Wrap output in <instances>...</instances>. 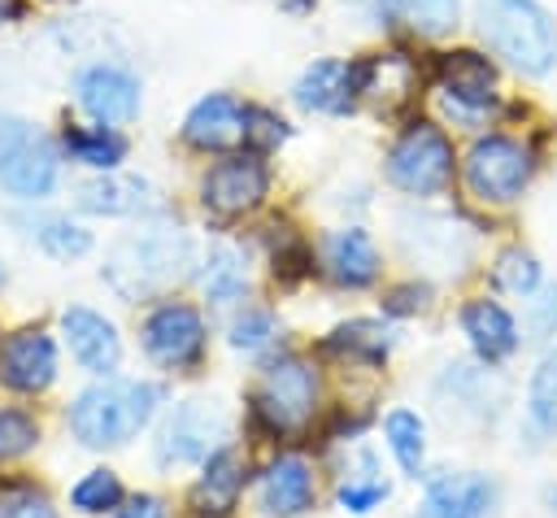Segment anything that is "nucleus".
Listing matches in <instances>:
<instances>
[{
	"instance_id": "obj_1",
	"label": "nucleus",
	"mask_w": 557,
	"mask_h": 518,
	"mask_svg": "<svg viewBox=\"0 0 557 518\" xmlns=\"http://www.w3.org/2000/svg\"><path fill=\"white\" fill-rule=\"evenodd\" d=\"M161 396L165 392L152 379H109L104 374L100 383L83 387L70 400L65 422L83 448H117L152 422Z\"/></svg>"
},
{
	"instance_id": "obj_2",
	"label": "nucleus",
	"mask_w": 557,
	"mask_h": 518,
	"mask_svg": "<svg viewBox=\"0 0 557 518\" xmlns=\"http://www.w3.org/2000/svg\"><path fill=\"white\" fill-rule=\"evenodd\" d=\"M191 239L178 226H144L135 235H122L104 257V283L122 300H144L165 292L170 283L191 274Z\"/></svg>"
},
{
	"instance_id": "obj_3",
	"label": "nucleus",
	"mask_w": 557,
	"mask_h": 518,
	"mask_svg": "<svg viewBox=\"0 0 557 518\" xmlns=\"http://www.w3.org/2000/svg\"><path fill=\"white\" fill-rule=\"evenodd\" d=\"M483 44L527 78H544L557 65V22L540 0H479L474 9Z\"/></svg>"
},
{
	"instance_id": "obj_4",
	"label": "nucleus",
	"mask_w": 557,
	"mask_h": 518,
	"mask_svg": "<svg viewBox=\"0 0 557 518\" xmlns=\"http://www.w3.org/2000/svg\"><path fill=\"white\" fill-rule=\"evenodd\" d=\"M61 152L26 118L0 113V187L17 200H44L57 187Z\"/></svg>"
},
{
	"instance_id": "obj_5",
	"label": "nucleus",
	"mask_w": 557,
	"mask_h": 518,
	"mask_svg": "<svg viewBox=\"0 0 557 518\" xmlns=\"http://www.w3.org/2000/svg\"><path fill=\"white\" fill-rule=\"evenodd\" d=\"M387 183L409 196H440L453 183V144L435 122H409L387 148Z\"/></svg>"
},
{
	"instance_id": "obj_6",
	"label": "nucleus",
	"mask_w": 557,
	"mask_h": 518,
	"mask_svg": "<svg viewBox=\"0 0 557 518\" xmlns=\"http://www.w3.org/2000/svg\"><path fill=\"white\" fill-rule=\"evenodd\" d=\"M318 409V370L300 357H278L265 366L257 392H252V414L261 418L265 431L287 435L300 431Z\"/></svg>"
},
{
	"instance_id": "obj_7",
	"label": "nucleus",
	"mask_w": 557,
	"mask_h": 518,
	"mask_svg": "<svg viewBox=\"0 0 557 518\" xmlns=\"http://www.w3.org/2000/svg\"><path fill=\"white\" fill-rule=\"evenodd\" d=\"M531 183V152L509 135H483L466 152V187L483 205H509Z\"/></svg>"
},
{
	"instance_id": "obj_8",
	"label": "nucleus",
	"mask_w": 557,
	"mask_h": 518,
	"mask_svg": "<svg viewBox=\"0 0 557 518\" xmlns=\"http://www.w3.org/2000/svg\"><path fill=\"white\" fill-rule=\"evenodd\" d=\"M435 91L453 122L479 126L496 109V70L479 52H444L435 70Z\"/></svg>"
},
{
	"instance_id": "obj_9",
	"label": "nucleus",
	"mask_w": 557,
	"mask_h": 518,
	"mask_svg": "<svg viewBox=\"0 0 557 518\" xmlns=\"http://www.w3.org/2000/svg\"><path fill=\"white\" fill-rule=\"evenodd\" d=\"M139 340H144V353L157 366L187 370L205 353V318L187 300H161V305L148 309V318L139 326Z\"/></svg>"
},
{
	"instance_id": "obj_10",
	"label": "nucleus",
	"mask_w": 557,
	"mask_h": 518,
	"mask_svg": "<svg viewBox=\"0 0 557 518\" xmlns=\"http://www.w3.org/2000/svg\"><path fill=\"white\" fill-rule=\"evenodd\" d=\"M226 440V409L218 400H183L165 418L157 435V461L161 466H191L205 461Z\"/></svg>"
},
{
	"instance_id": "obj_11",
	"label": "nucleus",
	"mask_w": 557,
	"mask_h": 518,
	"mask_svg": "<svg viewBox=\"0 0 557 518\" xmlns=\"http://www.w3.org/2000/svg\"><path fill=\"white\" fill-rule=\"evenodd\" d=\"M270 192V170L261 161V152H235L209 165V174L200 178V200L205 209H213L218 218H239L252 213Z\"/></svg>"
},
{
	"instance_id": "obj_12",
	"label": "nucleus",
	"mask_w": 557,
	"mask_h": 518,
	"mask_svg": "<svg viewBox=\"0 0 557 518\" xmlns=\"http://www.w3.org/2000/svg\"><path fill=\"white\" fill-rule=\"evenodd\" d=\"M74 100L100 126H122V122H131L139 113V78L131 70H122V65L96 61V65L78 70Z\"/></svg>"
},
{
	"instance_id": "obj_13",
	"label": "nucleus",
	"mask_w": 557,
	"mask_h": 518,
	"mask_svg": "<svg viewBox=\"0 0 557 518\" xmlns=\"http://www.w3.org/2000/svg\"><path fill=\"white\" fill-rule=\"evenodd\" d=\"M248 104L235 100L231 91H213L205 100L191 104V113L183 118V139L196 152H226L248 144Z\"/></svg>"
},
{
	"instance_id": "obj_14",
	"label": "nucleus",
	"mask_w": 557,
	"mask_h": 518,
	"mask_svg": "<svg viewBox=\"0 0 557 518\" xmlns=\"http://www.w3.org/2000/svg\"><path fill=\"white\" fill-rule=\"evenodd\" d=\"M292 100L305 109V113H348L361 91H357V61H335V57H322L313 65L300 70L296 87H292Z\"/></svg>"
},
{
	"instance_id": "obj_15",
	"label": "nucleus",
	"mask_w": 557,
	"mask_h": 518,
	"mask_svg": "<svg viewBox=\"0 0 557 518\" xmlns=\"http://www.w3.org/2000/svg\"><path fill=\"white\" fill-rule=\"evenodd\" d=\"M57 379V344L44 331H13L0 344V383L35 396L44 387H52Z\"/></svg>"
},
{
	"instance_id": "obj_16",
	"label": "nucleus",
	"mask_w": 557,
	"mask_h": 518,
	"mask_svg": "<svg viewBox=\"0 0 557 518\" xmlns=\"http://www.w3.org/2000/svg\"><path fill=\"white\" fill-rule=\"evenodd\" d=\"M61 331H65V344H70V357L87 370V374H109L117 370V357H122V340L113 331V322L96 309H65L61 313Z\"/></svg>"
},
{
	"instance_id": "obj_17",
	"label": "nucleus",
	"mask_w": 557,
	"mask_h": 518,
	"mask_svg": "<svg viewBox=\"0 0 557 518\" xmlns=\"http://www.w3.org/2000/svg\"><path fill=\"white\" fill-rule=\"evenodd\" d=\"M257 501L270 518H296L313 505V470L305 457H274L257 479Z\"/></svg>"
},
{
	"instance_id": "obj_18",
	"label": "nucleus",
	"mask_w": 557,
	"mask_h": 518,
	"mask_svg": "<svg viewBox=\"0 0 557 518\" xmlns=\"http://www.w3.org/2000/svg\"><path fill=\"white\" fill-rule=\"evenodd\" d=\"M496 505V483L483 474H440L426 488V518H492Z\"/></svg>"
},
{
	"instance_id": "obj_19",
	"label": "nucleus",
	"mask_w": 557,
	"mask_h": 518,
	"mask_svg": "<svg viewBox=\"0 0 557 518\" xmlns=\"http://www.w3.org/2000/svg\"><path fill=\"white\" fill-rule=\"evenodd\" d=\"M418 83V65L405 52H374L366 61H357V91L383 109H396L413 96Z\"/></svg>"
},
{
	"instance_id": "obj_20",
	"label": "nucleus",
	"mask_w": 557,
	"mask_h": 518,
	"mask_svg": "<svg viewBox=\"0 0 557 518\" xmlns=\"http://www.w3.org/2000/svg\"><path fill=\"white\" fill-rule=\"evenodd\" d=\"M78 209H87V213H109V218H131V213L157 209V200H152V187H148L144 178L100 170V178H91V183L78 187Z\"/></svg>"
},
{
	"instance_id": "obj_21",
	"label": "nucleus",
	"mask_w": 557,
	"mask_h": 518,
	"mask_svg": "<svg viewBox=\"0 0 557 518\" xmlns=\"http://www.w3.org/2000/svg\"><path fill=\"white\" fill-rule=\"evenodd\" d=\"M461 331H466V340H470V348L483 357V361H505L513 348H518V326H513V318H509V309L505 305H496V300H466V309H461Z\"/></svg>"
},
{
	"instance_id": "obj_22",
	"label": "nucleus",
	"mask_w": 557,
	"mask_h": 518,
	"mask_svg": "<svg viewBox=\"0 0 557 518\" xmlns=\"http://www.w3.org/2000/svg\"><path fill=\"white\" fill-rule=\"evenodd\" d=\"M239 492H244V453L222 444L205 457V470H200V483H196L191 501H196L200 514H231Z\"/></svg>"
},
{
	"instance_id": "obj_23",
	"label": "nucleus",
	"mask_w": 557,
	"mask_h": 518,
	"mask_svg": "<svg viewBox=\"0 0 557 518\" xmlns=\"http://www.w3.org/2000/svg\"><path fill=\"white\" fill-rule=\"evenodd\" d=\"M326 274L339 287H370L379 279V248L361 226L326 235Z\"/></svg>"
},
{
	"instance_id": "obj_24",
	"label": "nucleus",
	"mask_w": 557,
	"mask_h": 518,
	"mask_svg": "<svg viewBox=\"0 0 557 518\" xmlns=\"http://www.w3.org/2000/svg\"><path fill=\"white\" fill-rule=\"evenodd\" d=\"M61 148H65V157H74L78 165H91V170H117V161L126 157V139L113 126H100V122L65 131Z\"/></svg>"
},
{
	"instance_id": "obj_25",
	"label": "nucleus",
	"mask_w": 557,
	"mask_h": 518,
	"mask_svg": "<svg viewBox=\"0 0 557 518\" xmlns=\"http://www.w3.org/2000/svg\"><path fill=\"white\" fill-rule=\"evenodd\" d=\"M200 287H205V300H209V305H235V300H244V292H248V270H244L239 248L218 244V248L209 252L205 270H200Z\"/></svg>"
},
{
	"instance_id": "obj_26",
	"label": "nucleus",
	"mask_w": 557,
	"mask_h": 518,
	"mask_svg": "<svg viewBox=\"0 0 557 518\" xmlns=\"http://www.w3.org/2000/svg\"><path fill=\"white\" fill-rule=\"evenodd\" d=\"M387 348H392V331H387L383 322H374V318L344 322V326H335L331 340H326V353H335V357H352V361H370V366L383 361Z\"/></svg>"
},
{
	"instance_id": "obj_27",
	"label": "nucleus",
	"mask_w": 557,
	"mask_h": 518,
	"mask_svg": "<svg viewBox=\"0 0 557 518\" xmlns=\"http://www.w3.org/2000/svg\"><path fill=\"white\" fill-rule=\"evenodd\" d=\"M387 13H392L400 26H409L413 35L435 39V35L457 30L461 0H387Z\"/></svg>"
},
{
	"instance_id": "obj_28",
	"label": "nucleus",
	"mask_w": 557,
	"mask_h": 518,
	"mask_svg": "<svg viewBox=\"0 0 557 518\" xmlns=\"http://www.w3.org/2000/svg\"><path fill=\"white\" fill-rule=\"evenodd\" d=\"M383 435H387V448L396 453L400 470L418 479L422 474V457H426V427H422V418L409 414V409H392L383 418Z\"/></svg>"
},
{
	"instance_id": "obj_29",
	"label": "nucleus",
	"mask_w": 557,
	"mask_h": 518,
	"mask_svg": "<svg viewBox=\"0 0 557 518\" xmlns=\"http://www.w3.org/2000/svg\"><path fill=\"white\" fill-rule=\"evenodd\" d=\"M383 496H387V479H383L374 453H357V466L348 470V479H339V505L348 514H370Z\"/></svg>"
},
{
	"instance_id": "obj_30",
	"label": "nucleus",
	"mask_w": 557,
	"mask_h": 518,
	"mask_svg": "<svg viewBox=\"0 0 557 518\" xmlns=\"http://www.w3.org/2000/svg\"><path fill=\"white\" fill-rule=\"evenodd\" d=\"M26 235H30L39 248H48L52 257H61V261H74V257H83V252L91 248V235H87L78 222L57 218V213L30 218V222H26Z\"/></svg>"
},
{
	"instance_id": "obj_31",
	"label": "nucleus",
	"mask_w": 557,
	"mask_h": 518,
	"mask_svg": "<svg viewBox=\"0 0 557 518\" xmlns=\"http://www.w3.org/2000/svg\"><path fill=\"white\" fill-rule=\"evenodd\" d=\"M78 514H109L122 505V479L113 470H87L70 492Z\"/></svg>"
},
{
	"instance_id": "obj_32",
	"label": "nucleus",
	"mask_w": 557,
	"mask_h": 518,
	"mask_svg": "<svg viewBox=\"0 0 557 518\" xmlns=\"http://www.w3.org/2000/svg\"><path fill=\"white\" fill-rule=\"evenodd\" d=\"M527 405H531V418H535L544 431H557V353H548V357L535 366Z\"/></svg>"
},
{
	"instance_id": "obj_33",
	"label": "nucleus",
	"mask_w": 557,
	"mask_h": 518,
	"mask_svg": "<svg viewBox=\"0 0 557 518\" xmlns=\"http://www.w3.org/2000/svg\"><path fill=\"white\" fill-rule=\"evenodd\" d=\"M492 279H496V287H505V292H513V296H531V292L540 287V266H535L531 252L509 248V252L496 257Z\"/></svg>"
},
{
	"instance_id": "obj_34",
	"label": "nucleus",
	"mask_w": 557,
	"mask_h": 518,
	"mask_svg": "<svg viewBox=\"0 0 557 518\" xmlns=\"http://www.w3.org/2000/svg\"><path fill=\"white\" fill-rule=\"evenodd\" d=\"M270 335H274V313L270 309H244V313L231 318V348H239V353H257Z\"/></svg>"
},
{
	"instance_id": "obj_35",
	"label": "nucleus",
	"mask_w": 557,
	"mask_h": 518,
	"mask_svg": "<svg viewBox=\"0 0 557 518\" xmlns=\"http://www.w3.org/2000/svg\"><path fill=\"white\" fill-rule=\"evenodd\" d=\"M35 440H39V427H35L30 414H22V409H0V461L22 457Z\"/></svg>"
},
{
	"instance_id": "obj_36",
	"label": "nucleus",
	"mask_w": 557,
	"mask_h": 518,
	"mask_svg": "<svg viewBox=\"0 0 557 518\" xmlns=\"http://www.w3.org/2000/svg\"><path fill=\"white\" fill-rule=\"evenodd\" d=\"M0 518H57V509L39 488H13L0 496Z\"/></svg>"
},
{
	"instance_id": "obj_37",
	"label": "nucleus",
	"mask_w": 557,
	"mask_h": 518,
	"mask_svg": "<svg viewBox=\"0 0 557 518\" xmlns=\"http://www.w3.org/2000/svg\"><path fill=\"white\" fill-rule=\"evenodd\" d=\"M283 135H287V126H283L274 113H265V109H252V113H248V144H252V152L274 148Z\"/></svg>"
},
{
	"instance_id": "obj_38",
	"label": "nucleus",
	"mask_w": 557,
	"mask_h": 518,
	"mask_svg": "<svg viewBox=\"0 0 557 518\" xmlns=\"http://www.w3.org/2000/svg\"><path fill=\"white\" fill-rule=\"evenodd\" d=\"M113 518H165V501L161 496H135L126 509H117Z\"/></svg>"
},
{
	"instance_id": "obj_39",
	"label": "nucleus",
	"mask_w": 557,
	"mask_h": 518,
	"mask_svg": "<svg viewBox=\"0 0 557 518\" xmlns=\"http://www.w3.org/2000/svg\"><path fill=\"white\" fill-rule=\"evenodd\" d=\"M422 287H396L392 296H387V313H413V309H422Z\"/></svg>"
},
{
	"instance_id": "obj_40",
	"label": "nucleus",
	"mask_w": 557,
	"mask_h": 518,
	"mask_svg": "<svg viewBox=\"0 0 557 518\" xmlns=\"http://www.w3.org/2000/svg\"><path fill=\"white\" fill-rule=\"evenodd\" d=\"M13 13H17V4H13V0H0V26H4Z\"/></svg>"
}]
</instances>
